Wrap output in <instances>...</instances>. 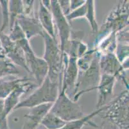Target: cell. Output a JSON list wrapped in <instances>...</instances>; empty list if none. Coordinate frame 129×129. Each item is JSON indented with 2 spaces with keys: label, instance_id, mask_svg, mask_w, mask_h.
Here are the masks:
<instances>
[{
  "label": "cell",
  "instance_id": "d6986e66",
  "mask_svg": "<svg viewBox=\"0 0 129 129\" xmlns=\"http://www.w3.org/2000/svg\"><path fill=\"white\" fill-rule=\"evenodd\" d=\"M20 74L17 67L5 56L3 52H0V79L9 76H16Z\"/></svg>",
  "mask_w": 129,
  "mask_h": 129
},
{
  "label": "cell",
  "instance_id": "e0dca14e",
  "mask_svg": "<svg viewBox=\"0 0 129 129\" xmlns=\"http://www.w3.org/2000/svg\"><path fill=\"white\" fill-rule=\"evenodd\" d=\"M28 79L26 77L16 78L15 76H9L0 79V99H4L20 84Z\"/></svg>",
  "mask_w": 129,
  "mask_h": 129
},
{
  "label": "cell",
  "instance_id": "f546056e",
  "mask_svg": "<svg viewBox=\"0 0 129 129\" xmlns=\"http://www.w3.org/2000/svg\"><path fill=\"white\" fill-rule=\"evenodd\" d=\"M85 3L84 0H71L70 1V10L71 12L78 9Z\"/></svg>",
  "mask_w": 129,
  "mask_h": 129
},
{
  "label": "cell",
  "instance_id": "9c48e42d",
  "mask_svg": "<svg viewBox=\"0 0 129 129\" xmlns=\"http://www.w3.org/2000/svg\"><path fill=\"white\" fill-rule=\"evenodd\" d=\"M77 60V58L76 57L71 56L63 53L60 90H65L66 93L68 89L71 88L74 89L77 83L79 73Z\"/></svg>",
  "mask_w": 129,
  "mask_h": 129
},
{
  "label": "cell",
  "instance_id": "6da1fadb",
  "mask_svg": "<svg viewBox=\"0 0 129 129\" xmlns=\"http://www.w3.org/2000/svg\"><path fill=\"white\" fill-rule=\"evenodd\" d=\"M119 129H128V90L122 92L118 97L104 105L99 114Z\"/></svg>",
  "mask_w": 129,
  "mask_h": 129
},
{
  "label": "cell",
  "instance_id": "7c38bea8",
  "mask_svg": "<svg viewBox=\"0 0 129 129\" xmlns=\"http://www.w3.org/2000/svg\"><path fill=\"white\" fill-rule=\"evenodd\" d=\"M37 85L33 83L31 79L21 83L12 92L4 99V110L7 116H9L16 106L20 103V99L23 94H26L33 88H36Z\"/></svg>",
  "mask_w": 129,
  "mask_h": 129
},
{
  "label": "cell",
  "instance_id": "d4e9b609",
  "mask_svg": "<svg viewBox=\"0 0 129 129\" xmlns=\"http://www.w3.org/2000/svg\"><path fill=\"white\" fill-rule=\"evenodd\" d=\"M115 54L121 65L128 61V43H118Z\"/></svg>",
  "mask_w": 129,
  "mask_h": 129
},
{
  "label": "cell",
  "instance_id": "4fadbf2b",
  "mask_svg": "<svg viewBox=\"0 0 129 129\" xmlns=\"http://www.w3.org/2000/svg\"><path fill=\"white\" fill-rule=\"evenodd\" d=\"M53 103L42 104L30 108V111L24 116L26 121L22 129H37L44 116L51 109Z\"/></svg>",
  "mask_w": 129,
  "mask_h": 129
},
{
  "label": "cell",
  "instance_id": "8992f818",
  "mask_svg": "<svg viewBox=\"0 0 129 129\" xmlns=\"http://www.w3.org/2000/svg\"><path fill=\"white\" fill-rule=\"evenodd\" d=\"M50 112L65 122L79 119L85 116L77 102L71 100L64 90H60Z\"/></svg>",
  "mask_w": 129,
  "mask_h": 129
},
{
  "label": "cell",
  "instance_id": "ba28073f",
  "mask_svg": "<svg viewBox=\"0 0 129 129\" xmlns=\"http://www.w3.org/2000/svg\"><path fill=\"white\" fill-rule=\"evenodd\" d=\"M99 66L101 74H107L121 79L128 90V81L126 80L125 70L117 58L115 53H105L100 56Z\"/></svg>",
  "mask_w": 129,
  "mask_h": 129
},
{
  "label": "cell",
  "instance_id": "603a6c76",
  "mask_svg": "<svg viewBox=\"0 0 129 129\" xmlns=\"http://www.w3.org/2000/svg\"><path fill=\"white\" fill-rule=\"evenodd\" d=\"M87 10L85 17L87 20L91 27V31L93 34H97L99 30L98 23L96 20L95 16V7L94 1L93 0H87L86 1Z\"/></svg>",
  "mask_w": 129,
  "mask_h": 129
},
{
  "label": "cell",
  "instance_id": "5b68a950",
  "mask_svg": "<svg viewBox=\"0 0 129 129\" xmlns=\"http://www.w3.org/2000/svg\"><path fill=\"white\" fill-rule=\"evenodd\" d=\"M100 56V54L96 51L89 68L84 72L78 73L73 91L74 101L77 102L82 95L96 89L101 76L99 66Z\"/></svg>",
  "mask_w": 129,
  "mask_h": 129
},
{
  "label": "cell",
  "instance_id": "277c9868",
  "mask_svg": "<svg viewBox=\"0 0 129 129\" xmlns=\"http://www.w3.org/2000/svg\"><path fill=\"white\" fill-rule=\"evenodd\" d=\"M128 27V1H120L111 10L99 28L95 40L111 32H118ZM94 40V41H95Z\"/></svg>",
  "mask_w": 129,
  "mask_h": 129
},
{
  "label": "cell",
  "instance_id": "cb8c5ba5",
  "mask_svg": "<svg viewBox=\"0 0 129 129\" xmlns=\"http://www.w3.org/2000/svg\"><path fill=\"white\" fill-rule=\"evenodd\" d=\"M0 8L2 12V22L0 27V33H3L6 28L9 26V1L7 0H0Z\"/></svg>",
  "mask_w": 129,
  "mask_h": 129
},
{
  "label": "cell",
  "instance_id": "5bb4252c",
  "mask_svg": "<svg viewBox=\"0 0 129 129\" xmlns=\"http://www.w3.org/2000/svg\"><path fill=\"white\" fill-rule=\"evenodd\" d=\"M16 22L29 41L32 38L37 35L43 37L44 31L37 17L35 16H25L23 14L17 18Z\"/></svg>",
  "mask_w": 129,
  "mask_h": 129
},
{
  "label": "cell",
  "instance_id": "2e32d148",
  "mask_svg": "<svg viewBox=\"0 0 129 129\" xmlns=\"http://www.w3.org/2000/svg\"><path fill=\"white\" fill-rule=\"evenodd\" d=\"M37 19L44 31L51 38L56 39L55 32V27L54 25L53 18L51 10L46 7L43 4L41 1L39 2Z\"/></svg>",
  "mask_w": 129,
  "mask_h": 129
},
{
  "label": "cell",
  "instance_id": "4316f807",
  "mask_svg": "<svg viewBox=\"0 0 129 129\" xmlns=\"http://www.w3.org/2000/svg\"><path fill=\"white\" fill-rule=\"evenodd\" d=\"M7 118L4 110V99H0V129H9Z\"/></svg>",
  "mask_w": 129,
  "mask_h": 129
},
{
  "label": "cell",
  "instance_id": "7a4b0ae2",
  "mask_svg": "<svg viewBox=\"0 0 129 129\" xmlns=\"http://www.w3.org/2000/svg\"><path fill=\"white\" fill-rule=\"evenodd\" d=\"M43 38L44 41V53L43 58L48 67L47 76L53 82L58 83L60 90L63 53L57 39L51 38L45 32L43 33Z\"/></svg>",
  "mask_w": 129,
  "mask_h": 129
},
{
  "label": "cell",
  "instance_id": "f1b7e54d",
  "mask_svg": "<svg viewBox=\"0 0 129 129\" xmlns=\"http://www.w3.org/2000/svg\"><path fill=\"white\" fill-rule=\"evenodd\" d=\"M58 2L63 14L65 16H67L71 12L70 1H69V0H60V1H58Z\"/></svg>",
  "mask_w": 129,
  "mask_h": 129
},
{
  "label": "cell",
  "instance_id": "52a82bcc",
  "mask_svg": "<svg viewBox=\"0 0 129 129\" xmlns=\"http://www.w3.org/2000/svg\"><path fill=\"white\" fill-rule=\"evenodd\" d=\"M50 10L53 18L55 27H56L58 31L60 50L62 52L64 53L66 47L71 40V25L63 14L57 0H51Z\"/></svg>",
  "mask_w": 129,
  "mask_h": 129
},
{
  "label": "cell",
  "instance_id": "3957f363",
  "mask_svg": "<svg viewBox=\"0 0 129 129\" xmlns=\"http://www.w3.org/2000/svg\"><path fill=\"white\" fill-rule=\"evenodd\" d=\"M59 92V83L53 82L46 76L43 83L28 97L20 101L14 110L19 108H30L42 104L54 103Z\"/></svg>",
  "mask_w": 129,
  "mask_h": 129
},
{
  "label": "cell",
  "instance_id": "484cf974",
  "mask_svg": "<svg viewBox=\"0 0 129 129\" xmlns=\"http://www.w3.org/2000/svg\"><path fill=\"white\" fill-rule=\"evenodd\" d=\"M86 10L87 5L86 1H85V3L82 6H81L80 7H79L78 9L71 11L68 16H66V17L67 20H68L69 23H71V22L73 20L78 18H82V17H85V14H86Z\"/></svg>",
  "mask_w": 129,
  "mask_h": 129
},
{
  "label": "cell",
  "instance_id": "83f0119b",
  "mask_svg": "<svg viewBox=\"0 0 129 129\" xmlns=\"http://www.w3.org/2000/svg\"><path fill=\"white\" fill-rule=\"evenodd\" d=\"M34 1H23V14L28 16H34Z\"/></svg>",
  "mask_w": 129,
  "mask_h": 129
},
{
  "label": "cell",
  "instance_id": "8fae6325",
  "mask_svg": "<svg viewBox=\"0 0 129 129\" xmlns=\"http://www.w3.org/2000/svg\"><path fill=\"white\" fill-rule=\"evenodd\" d=\"M24 56L29 72L34 76L39 86L48 76V67L43 58L36 55L32 48L24 52Z\"/></svg>",
  "mask_w": 129,
  "mask_h": 129
},
{
  "label": "cell",
  "instance_id": "9a60e30c",
  "mask_svg": "<svg viewBox=\"0 0 129 129\" xmlns=\"http://www.w3.org/2000/svg\"><path fill=\"white\" fill-rule=\"evenodd\" d=\"M116 81V77L101 74L100 80L96 89L98 91V102L96 106V109L101 108L105 105L108 97L112 94Z\"/></svg>",
  "mask_w": 129,
  "mask_h": 129
},
{
  "label": "cell",
  "instance_id": "ffe728a7",
  "mask_svg": "<svg viewBox=\"0 0 129 129\" xmlns=\"http://www.w3.org/2000/svg\"><path fill=\"white\" fill-rule=\"evenodd\" d=\"M9 27L10 30L16 23L17 18L23 14V1L21 0H11L9 1Z\"/></svg>",
  "mask_w": 129,
  "mask_h": 129
},
{
  "label": "cell",
  "instance_id": "ac0fdd59",
  "mask_svg": "<svg viewBox=\"0 0 129 129\" xmlns=\"http://www.w3.org/2000/svg\"><path fill=\"white\" fill-rule=\"evenodd\" d=\"M103 108H104V106L98 109L95 110L92 113L85 116L80 119L66 122L65 125L60 129H82L83 126L85 125H90L92 126L96 127V125L91 122V119L93 118L95 116L98 115L100 112L102 110Z\"/></svg>",
  "mask_w": 129,
  "mask_h": 129
},
{
  "label": "cell",
  "instance_id": "44dd1931",
  "mask_svg": "<svg viewBox=\"0 0 129 129\" xmlns=\"http://www.w3.org/2000/svg\"><path fill=\"white\" fill-rule=\"evenodd\" d=\"M66 123L62 119L49 111L42 120L41 125H43L46 129H60L65 125Z\"/></svg>",
  "mask_w": 129,
  "mask_h": 129
},
{
  "label": "cell",
  "instance_id": "30bf717a",
  "mask_svg": "<svg viewBox=\"0 0 129 129\" xmlns=\"http://www.w3.org/2000/svg\"><path fill=\"white\" fill-rule=\"evenodd\" d=\"M0 40L5 56L15 65L22 67L29 72L23 49L13 41L9 38V35L4 32L0 33Z\"/></svg>",
  "mask_w": 129,
  "mask_h": 129
},
{
  "label": "cell",
  "instance_id": "4dcf8cb0",
  "mask_svg": "<svg viewBox=\"0 0 129 129\" xmlns=\"http://www.w3.org/2000/svg\"><path fill=\"white\" fill-rule=\"evenodd\" d=\"M3 52V47H2V42H1V40H0V52Z\"/></svg>",
  "mask_w": 129,
  "mask_h": 129
},
{
  "label": "cell",
  "instance_id": "7402d4cb",
  "mask_svg": "<svg viewBox=\"0 0 129 129\" xmlns=\"http://www.w3.org/2000/svg\"><path fill=\"white\" fill-rule=\"evenodd\" d=\"M96 52V50L94 48H89L84 55L77 59V64L79 72H84L89 68Z\"/></svg>",
  "mask_w": 129,
  "mask_h": 129
}]
</instances>
